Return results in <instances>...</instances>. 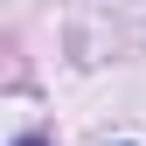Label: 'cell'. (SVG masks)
Returning a JSON list of instances; mask_svg holds the SVG:
<instances>
[{"instance_id":"obj_2","label":"cell","mask_w":146,"mask_h":146,"mask_svg":"<svg viewBox=\"0 0 146 146\" xmlns=\"http://www.w3.org/2000/svg\"><path fill=\"white\" fill-rule=\"evenodd\" d=\"M125 146H132V139H125Z\"/></svg>"},{"instance_id":"obj_1","label":"cell","mask_w":146,"mask_h":146,"mask_svg":"<svg viewBox=\"0 0 146 146\" xmlns=\"http://www.w3.org/2000/svg\"><path fill=\"white\" fill-rule=\"evenodd\" d=\"M14 146H49V139H42V132H28V139H14Z\"/></svg>"}]
</instances>
